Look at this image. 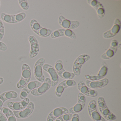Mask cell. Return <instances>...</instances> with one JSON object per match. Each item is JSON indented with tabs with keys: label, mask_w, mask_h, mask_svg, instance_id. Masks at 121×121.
I'll use <instances>...</instances> for the list:
<instances>
[{
	"label": "cell",
	"mask_w": 121,
	"mask_h": 121,
	"mask_svg": "<svg viewBox=\"0 0 121 121\" xmlns=\"http://www.w3.org/2000/svg\"><path fill=\"white\" fill-rule=\"evenodd\" d=\"M98 106L103 117L108 121L115 120L117 117L112 112L107 106L104 98L103 97H99L98 99Z\"/></svg>",
	"instance_id": "cell-1"
},
{
	"label": "cell",
	"mask_w": 121,
	"mask_h": 121,
	"mask_svg": "<svg viewBox=\"0 0 121 121\" xmlns=\"http://www.w3.org/2000/svg\"><path fill=\"white\" fill-rule=\"evenodd\" d=\"M22 77L17 85L18 89L24 88L29 82L31 77V71L28 64H24L22 67Z\"/></svg>",
	"instance_id": "cell-2"
},
{
	"label": "cell",
	"mask_w": 121,
	"mask_h": 121,
	"mask_svg": "<svg viewBox=\"0 0 121 121\" xmlns=\"http://www.w3.org/2000/svg\"><path fill=\"white\" fill-rule=\"evenodd\" d=\"M90 59L89 55L83 54L80 55L75 60L73 67V73L76 76H79L81 73V69L83 64Z\"/></svg>",
	"instance_id": "cell-3"
},
{
	"label": "cell",
	"mask_w": 121,
	"mask_h": 121,
	"mask_svg": "<svg viewBox=\"0 0 121 121\" xmlns=\"http://www.w3.org/2000/svg\"><path fill=\"white\" fill-rule=\"evenodd\" d=\"M45 59L43 58L39 59L35 63L34 68L35 77L39 81L43 82L45 77L43 72V66L45 64Z\"/></svg>",
	"instance_id": "cell-4"
},
{
	"label": "cell",
	"mask_w": 121,
	"mask_h": 121,
	"mask_svg": "<svg viewBox=\"0 0 121 121\" xmlns=\"http://www.w3.org/2000/svg\"><path fill=\"white\" fill-rule=\"evenodd\" d=\"M97 106V103L95 100L89 102L88 109L91 118L93 121H105V119L98 112Z\"/></svg>",
	"instance_id": "cell-5"
},
{
	"label": "cell",
	"mask_w": 121,
	"mask_h": 121,
	"mask_svg": "<svg viewBox=\"0 0 121 121\" xmlns=\"http://www.w3.org/2000/svg\"><path fill=\"white\" fill-rule=\"evenodd\" d=\"M55 69L58 76L63 79L65 80H71L75 77L74 73L66 71L63 68V61L61 60H58L56 62Z\"/></svg>",
	"instance_id": "cell-6"
},
{
	"label": "cell",
	"mask_w": 121,
	"mask_h": 121,
	"mask_svg": "<svg viewBox=\"0 0 121 121\" xmlns=\"http://www.w3.org/2000/svg\"><path fill=\"white\" fill-rule=\"evenodd\" d=\"M86 103L85 95L81 93H79L78 95V102L77 104L71 107L69 110V112L72 114H78L85 107Z\"/></svg>",
	"instance_id": "cell-7"
},
{
	"label": "cell",
	"mask_w": 121,
	"mask_h": 121,
	"mask_svg": "<svg viewBox=\"0 0 121 121\" xmlns=\"http://www.w3.org/2000/svg\"><path fill=\"white\" fill-rule=\"evenodd\" d=\"M41 85V83L37 81H30L21 91L20 95V99L23 100L26 98L32 91L40 87Z\"/></svg>",
	"instance_id": "cell-8"
},
{
	"label": "cell",
	"mask_w": 121,
	"mask_h": 121,
	"mask_svg": "<svg viewBox=\"0 0 121 121\" xmlns=\"http://www.w3.org/2000/svg\"><path fill=\"white\" fill-rule=\"evenodd\" d=\"M108 70L107 64L105 61H103L102 66L97 74L93 75H86L85 77L87 80L91 81H98L102 80L107 75Z\"/></svg>",
	"instance_id": "cell-9"
},
{
	"label": "cell",
	"mask_w": 121,
	"mask_h": 121,
	"mask_svg": "<svg viewBox=\"0 0 121 121\" xmlns=\"http://www.w3.org/2000/svg\"><path fill=\"white\" fill-rule=\"evenodd\" d=\"M76 84V82L72 79L65 80L61 82L56 88L55 90L56 95L58 97H60L66 88L75 86Z\"/></svg>",
	"instance_id": "cell-10"
},
{
	"label": "cell",
	"mask_w": 121,
	"mask_h": 121,
	"mask_svg": "<svg viewBox=\"0 0 121 121\" xmlns=\"http://www.w3.org/2000/svg\"><path fill=\"white\" fill-rule=\"evenodd\" d=\"M51 86V81L49 78L45 79L41 85L34 89L31 92V93L34 96H40L43 95L49 90Z\"/></svg>",
	"instance_id": "cell-11"
},
{
	"label": "cell",
	"mask_w": 121,
	"mask_h": 121,
	"mask_svg": "<svg viewBox=\"0 0 121 121\" xmlns=\"http://www.w3.org/2000/svg\"><path fill=\"white\" fill-rule=\"evenodd\" d=\"M63 36L67 37L73 39H76V35L73 31L65 29H59L55 30L51 35V38L53 39Z\"/></svg>",
	"instance_id": "cell-12"
},
{
	"label": "cell",
	"mask_w": 121,
	"mask_h": 121,
	"mask_svg": "<svg viewBox=\"0 0 121 121\" xmlns=\"http://www.w3.org/2000/svg\"><path fill=\"white\" fill-rule=\"evenodd\" d=\"M35 105L34 103L30 102L25 109L20 111H13V112L17 118L20 119H25L32 114Z\"/></svg>",
	"instance_id": "cell-13"
},
{
	"label": "cell",
	"mask_w": 121,
	"mask_h": 121,
	"mask_svg": "<svg viewBox=\"0 0 121 121\" xmlns=\"http://www.w3.org/2000/svg\"><path fill=\"white\" fill-rule=\"evenodd\" d=\"M43 69L49 74L51 77V86L54 87L58 84L59 81V77L55 69L49 64H44Z\"/></svg>",
	"instance_id": "cell-14"
},
{
	"label": "cell",
	"mask_w": 121,
	"mask_h": 121,
	"mask_svg": "<svg viewBox=\"0 0 121 121\" xmlns=\"http://www.w3.org/2000/svg\"><path fill=\"white\" fill-rule=\"evenodd\" d=\"M78 88L80 93L88 97H95L98 95L97 91L88 87L82 80H80L78 82Z\"/></svg>",
	"instance_id": "cell-15"
},
{
	"label": "cell",
	"mask_w": 121,
	"mask_h": 121,
	"mask_svg": "<svg viewBox=\"0 0 121 121\" xmlns=\"http://www.w3.org/2000/svg\"><path fill=\"white\" fill-rule=\"evenodd\" d=\"M30 102L29 98H26L19 102H8L7 106L9 109L13 111H20L25 109Z\"/></svg>",
	"instance_id": "cell-16"
},
{
	"label": "cell",
	"mask_w": 121,
	"mask_h": 121,
	"mask_svg": "<svg viewBox=\"0 0 121 121\" xmlns=\"http://www.w3.org/2000/svg\"><path fill=\"white\" fill-rule=\"evenodd\" d=\"M58 22L62 27L67 29H75L80 26V22L78 21L69 20L62 15L59 17Z\"/></svg>",
	"instance_id": "cell-17"
},
{
	"label": "cell",
	"mask_w": 121,
	"mask_h": 121,
	"mask_svg": "<svg viewBox=\"0 0 121 121\" xmlns=\"http://www.w3.org/2000/svg\"><path fill=\"white\" fill-rule=\"evenodd\" d=\"M121 25L120 20L118 19H116L112 28L110 30L104 32L103 37L105 39H110L116 36L120 30Z\"/></svg>",
	"instance_id": "cell-18"
},
{
	"label": "cell",
	"mask_w": 121,
	"mask_h": 121,
	"mask_svg": "<svg viewBox=\"0 0 121 121\" xmlns=\"http://www.w3.org/2000/svg\"><path fill=\"white\" fill-rule=\"evenodd\" d=\"M28 40L30 44L31 49L29 53V57L33 58L38 55L39 51V44L36 38L34 36H30Z\"/></svg>",
	"instance_id": "cell-19"
},
{
	"label": "cell",
	"mask_w": 121,
	"mask_h": 121,
	"mask_svg": "<svg viewBox=\"0 0 121 121\" xmlns=\"http://www.w3.org/2000/svg\"><path fill=\"white\" fill-rule=\"evenodd\" d=\"M69 113V110L65 107H60L53 110L48 115L47 121H55L58 117L63 115Z\"/></svg>",
	"instance_id": "cell-20"
},
{
	"label": "cell",
	"mask_w": 121,
	"mask_h": 121,
	"mask_svg": "<svg viewBox=\"0 0 121 121\" xmlns=\"http://www.w3.org/2000/svg\"><path fill=\"white\" fill-rule=\"evenodd\" d=\"M118 45V43L117 40H112L110 47L101 56V58L104 60H108L112 58L117 52Z\"/></svg>",
	"instance_id": "cell-21"
},
{
	"label": "cell",
	"mask_w": 121,
	"mask_h": 121,
	"mask_svg": "<svg viewBox=\"0 0 121 121\" xmlns=\"http://www.w3.org/2000/svg\"><path fill=\"white\" fill-rule=\"evenodd\" d=\"M86 85L92 89H98L104 87L109 83V80L107 78H103L98 81H91L87 80L86 81Z\"/></svg>",
	"instance_id": "cell-22"
},
{
	"label": "cell",
	"mask_w": 121,
	"mask_h": 121,
	"mask_svg": "<svg viewBox=\"0 0 121 121\" xmlns=\"http://www.w3.org/2000/svg\"><path fill=\"white\" fill-rule=\"evenodd\" d=\"M87 3L96 10L98 18L101 19L104 17L105 10L103 5L99 1L96 0H88Z\"/></svg>",
	"instance_id": "cell-23"
},
{
	"label": "cell",
	"mask_w": 121,
	"mask_h": 121,
	"mask_svg": "<svg viewBox=\"0 0 121 121\" xmlns=\"http://www.w3.org/2000/svg\"><path fill=\"white\" fill-rule=\"evenodd\" d=\"M0 111L6 116L8 121H17L16 117L13 112L9 108L3 107Z\"/></svg>",
	"instance_id": "cell-24"
},
{
	"label": "cell",
	"mask_w": 121,
	"mask_h": 121,
	"mask_svg": "<svg viewBox=\"0 0 121 121\" xmlns=\"http://www.w3.org/2000/svg\"><path fill=\"white\" fill-rule=\"evenodd\" d=\"M1 95L6 101L10 99L16 98L18 96L17 93L15 91H6Z\"/></svg>",
	"instance_id": "cell-25"
},
{
	"label": "cell",
	"mask_w": 121,
	"mask_h": 121,
	"mask_svg": "<svg viewBox=\"0 0 121 121\" xmlns=\"http://www.w3.org/2000/svg\"><path fill=\"white\" fill-rule=\"evenodd\" d=\"M30 27L32 31L37 34L38 32L42 27L36 19L31 20L30 22Z\"/></svg>",
	"instance_id": "cell-26"
},
{
	"label": "cell",
	"mask_w": 121,
	"mask_h": 121,
	"mask_svg": "<svg viewBox=\"0 0 121 121\" xmlns=\"http://www.w3.org/2000/svg\"><path fill=\"white\" fill-rule=\"evenodd\" d=\"M52 32L51 30L42 27L37 35L41 37H47L50 36Z\"/></svg>",
	"instance_id": "cell-27"
},
{
	"label": "cell",
	"mask_w": 121,
	"mask_h": 121,
	"mask_svg": "<svg viewBox=\"0 0 121 121\" xmlns=\"http://www.w3.org/2000/svg\"><path fill=\"white\" fill-rule=\"evenodd\" d=\"M26 13L24 12H22L17 14L13 15V24L19 23L23 21L26 17Z\"/></svg>",
	"instance_id": "cell-28"
},
{
	"label": "cell",
	"mask_w": 121,
	"mask_h": 121,
	"mask_svg": "<svg viewBox=\"0 0 121 121\" xmlns=\"http://www.w3.org/2000/svg\"><path fill=\"white\" fill-rule=\"evenodd\" d=\"M1 18L3 22L9 24H13V15L4 13H2L0 14Z\"/></svg>",
	"instance_id": "cell-29"
},
{
	"label": "cell",
	"mask_w": 121,
	"mask_h": 121,
	"mask_svg": "<svg viewBox=\"0 0 121 121\" xmlns=\"http://www.w3.org/2000/svg\"><path fill=\"white\" fill-rule=\"evenodd\" d=\"M73 114L70 113L63 115L58 117L55 121H69L71 120Z\"/></svg>",
	"instance_id": "cell-30"
},
{
	"label": "cell",
	"mask_w": 121,
	"mask_h": 121,
	"mask_svg": "<svg viewBox=\"0 0 121 121\" xmlns=\"http://www.w3.org/2000/svg\"><path fill=\"white\" fill-rule=\"evenodd\" d=\"M20 6L22 9L25 10H27L29 8V5L28 1L27 0H18Z\"/></svg>",
	"instance_id": "cell-31"
},
{
	"label": "cell",
	"mask_w": 121,
	"mask_h": 121,
	"mask_svg": "<svg viewBox=\"0 0 121 121\" xmlns=\"http://www.w3.org/2000/svg\"><path fill=\"white\" fill-rule=\"evenodd\" d=\"M7 46L5 43L2 42H0V51H7Z\"/></svg>",
	"instance_id": "cell-32"
},
{
	"label": "cell",
	"mask_w": 121,
	"mask_h": 121,
	"mask_svg": "<svg viewBox=\"0 0 121 121\" xmlns=\"http://www.w3.org/2000/svg\"><path fill=\"white\" fill-rule=\"evenodd\" d=\"M80 117L79 115L78 114H73V117L71 118L70 121H79Z\"/></svg>",
	"instance_id": "cell-33"
},
{
	"label": "cell",
	"mask_w": 121,
	"mask_h": 121,
	"mask_svg": "<svg viewBox=\"0 0 121 121\" xmlns=\"http://www.w3.org/2000/svg\"><path fill=\"white\" fill-rule=\"evenodd\" d=\"M0 121H8L6 116L1 111H0Z\"/></svg>",
	"instance_id": "cell-34"
},
{
	"label": "cell",
	"mask_w": 121,
	"mask_h": 121,
	"mask_svg": "<svg viewBox=\"0 0 121 121\" xmlns=\"http://www.w3.org/2000/svg\"><path fill=\"white\" fill-rule=\"evenodd\" d=\"M5 100L4 99L1 95H0V111L1 110L2 108L3 107V104L5 102Z\"/></svg>",
	"instance_id": "cell-35"
},
{
	"label": "cell",
	"mask_w": 121,
	"mask_h": 121,
	"mask_svg": "<svg viewBox=\"0 0 121 121\" xmlns=\"http://www.w3.org/2000/svg\"><path fill=\"white\" fill-rule=\"evenodd\" d=\"M5 33L4 26L3 22L0 19V33Z\"/></svg>",
	"instance_id": "cell-36"
},
{
	"label": "cell",
	"mask_w": 121,
	"mask_h": 121,
	"mask_svg": "<svg viewBox=\"0 0 121 121\" xmlns=\"http://www.w3.org/2000/svg\"><path fill=\"white\" fill-rule=\"evenodd\" d=\"M4 78L2 77H0V85L2 84L4 82Z\"/></svg>",
	"instance_id": "cell-37"
},
{
	"label": "cell",
	"mask_w": 121,
	"mask_h": 121,
	"mask_svg": "<svg viewBox=\"0 0 121 121\" xmlns=\"http://www.w3.org/2000/svg\"><path fill=\"white\" fill-rule=\"evenodd\" d=\"M117 48L119 49H121V42L119 43V44H118V46H117Z\"/></svg>",
	"instance_id": "cell-38"
},
{
	"label": "cell",
	"mask_w": 121,
	"mask_h": 121,
	"mask_svg": "<svg viewBox=\"0 0 121 121\" xmlns=\"http://www.w3.org/2000/svg\"><path fill=\"white\" fill-rule=\"evenodd\" d=\"M0 5H1V2H0Z\"/></svg>",
	"instance_id": "cell-39"
}]
</instances>
